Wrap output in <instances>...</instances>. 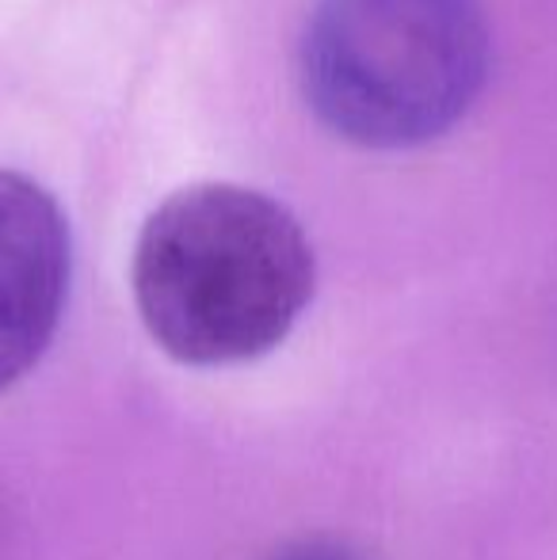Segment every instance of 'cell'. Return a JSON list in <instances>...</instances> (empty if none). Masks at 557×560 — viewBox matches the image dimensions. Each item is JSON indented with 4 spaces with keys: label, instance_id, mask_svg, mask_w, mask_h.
<instances>
[{
    "label": "cell",
    "instance_id": "cell-1",
    "mask_svg": "<svg viewBox=\"0 0 557 560\" xmlns=\"http://www.w3.org/2000/svg\"><path fill=\"white\" fill-rule=\"evenodd\" d=\"M317 259L279 199L241 184H192L146 218L130 290L149 339L184 366L253 362L294 332Z\"/></svg>",
    "mask_w": 557,
    "mask_h": 560
},
{
    "label": "cell",
    "instance_id": "cell-2",
    "mask_svg": "<svg viewBox=\"0 0 557 560\" xmlns=\"http://www.w3.org/2000/svg\"><path fill=\"white\" fill-rule=\"evenodd\" d=\"M489 61L481 0H317L298 46V84L336 138L417 149L466 118Z\"/></svg>",
    "mask_w": 557,
    "mask_h": 560
},
{
    "label": "cell",
    "instance_id": "cell-3",
    "mask_svg": "<svg viewBox=\"0 0 557 560\" xmlns=\"http://www.w3.org/2000/svg\"><path fill=\"white\" fill-rule=\"evenodd\" d=\"M69 222L31 176L0 168V389L38 366L69 298Z\"/></svg>",
    "mask_w": 557,
    "mask_h": 560
},
{
    "label": "cell",
    "instance_id": "cell-4",
    "mask_svg": "<svg viewBox=\"0 0 557 560\" xmlns=\"http://www.w3.org/2000/svg\"><path fill=\"white\" fill-rule=\"evenodd\" d=\"M264 560H367V557L340 538H298L287 541V546Z\"/></svg>",
    "mask_w": 557,
    "mask_h": 560
}]
</instances>
